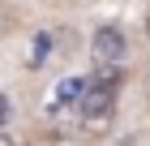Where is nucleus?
<instances>
[{"label":"nucleus","mask_w":150,"mask_h":146,"mask_svg":"<svg viewBox=\"0 0 150 146\" xmlns=\"http://www.w3.org/2000/svg\"><path fill=\"white\" fill-rule=\"evenodd\" d=\"M116 86H120V73L116 65H99L90 82H86V95H81V125L90 129V133H103L107 125H112V112H116Z\"/></svg>","instance_id":"f257e3e1"},{"label":"nucleus","mask_w":150,"mask_h":146,"mask_svg":"<svg viewBox=\"0 0 150 146\" xmlns=\"http://www.w3.org/2000/svg\"><path fill=\"white\" fill-rule=\"evenodd\" d=\"M90 52H94V60L99 65H120L125 60V30L120 26H99L94 30V39H90Z\"/></svg>","instance_id":"f03ea898"},{"label":"nucleus","mask_w":150,"mask_h":146,"mask_svg":"<svg viewBox=\"0 0 150 146\" xmlns=\"http://www.w3.org/2000/svg\"><path fill=\"white\" fill-rule=\"evenodd\" d=\"M56 99H52V108H69V103H81V95H86V82L81 78H64L56 90H52Z\"/></svg>","instance_id":"7ed1b4c3"},{"label":"nucleus","mask_w":150,"mask_h":146,"mask_svg":"<svg viewBox=\"0 0 150 146\" xmlns=\"http://www.w3.org/2000/svg\"><path fill=\"white\" fill-rule=\"evenodd\" d=\"M4 120H9V103H4V95H0V129H4Z\"/></svg>","instance_id":"20e7f679"},{"label":"nucleus","mask_w":150,"mask_h":146,"mask_svg":"<svg viewBox=\"0 0 150 146\" xmlns=\"http://www.w3.org/2000/svg\"><path fill=\"white\" fill-rule=\"evenodd\" d=\"M146 34H150V13H146Z\"/></svg>","instance_id":"39448f33"},{"label":"nucleus","mask_w":150,"mask_h":146,"mask_svg":"<svg viewBox=\"0 0 150 146\" xmlns=\"http://www.w3.org/2000/svg\"><path fill=\"white\" fill-rule=\"evenodd\" d=\"M146 95H150V78H146Z\"/></svg>","instance_id":"423d86ee"}]
</instances>
